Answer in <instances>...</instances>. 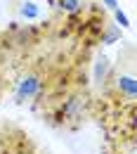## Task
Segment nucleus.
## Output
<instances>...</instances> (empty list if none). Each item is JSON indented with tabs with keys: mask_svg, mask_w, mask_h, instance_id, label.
I'll list each match as a JSON object with an SVG mask.
<instances>
[{
	"mask_svg": "<svg viewBox=\"0 0 137 154\" xmlns=\"http://www.w3.org/2000/svg\"><path fill=\"white\" fill-rule=\"evenodd\" d=\"M88 107H90V100L83 93L66 95V100L57 107V119H61L59 123L66 126V128H78L88 116Z\"/></svg>",
	"mask_w": 137,
	"mask_h": 154,
	"instance_id": "nucleus-1",
	"label": "nucleus"
},
{
	"mask_svg": "<svg viewBox=\"0 0 137 154\" xmlns=\"http://www.w3.org/2000/svg\"><path fill=\"white\" fill-rule=\"evenodd\" d=\"M43 85H45V76L38 74V71H31V74H26V76L19 78V83H17V88H14V100H17L19 104H24V102L38 97L40 90H43Z\"/></svg>",
	"mask_w": 137,
	"mask_h": 154,
	"instance_id": "nucleus-2",
	"label": "nucleus"
},
{
	"mask_svg": "<svg viewBox=\"0 0 137 154\" xmlns=\"http://www.w3.org/2000/svg\"><path fill=\"white\" fill-rule=\"evenodd\" d=\"M114 85H116L118 95L125 97L128 102H133V100H135L137 85H135V76H133V74H118L116 81H114Z\"/></svg>",
	"mask_w": 137,
	"mask_h": 154,
	"instance_id": "nucleus-3",
	"label": "nucleus"
},
{
	"mask_svg": "<svg viewBox=\"0 0 137 154\" xmlns=\"http://www.w3.org/2000/svg\"><path fill=\"white\" fill-rule=\"evenodd\" d=\"M50 5L59 7V10L66 12V14H76V12L83 10V0H50Z\"/></svg>",
	"mask_w": 137,
	"mask_h": 154,
	"instance_id": "nucleus-4",
	"label": "nucleus"
},
{
	"mask_svg": "<svg viewBox=\"0 0 137 154\" xmlns=\"http://www.w3.org/2000/svg\"><path fill=\"white\" fill-rule=\"evenodd\" d=\"M19 14L24 19H38L40 17V7L36 2H31V0H26V2H21L19 5Z\"/></svg>",
	"mask_w": 137,
	"mask_h": 154,
	"instance_id": "nucleus-5",
	"label": "nucleus"
},
{
	"mask_svg": "<svg viewBox=\"0 0 137 154\" xmlns=\"http://www.w3.org/2000/svg\"><path fill=\"white\" fill-rule=\"evenodd\" d=\"M106 76H109V59L102 57L97 59V66H95V81H104Z\"/></svg>",
	"mask_w": 137,
	"mask_h": 154,
	"instance_id": "nucleus-6",
	"label": "nucleus"
},
{
	"mask_svg": "<svg viewBox=\"0 0 137 154\" xmlns=\"http://www.w3.org/2000/svg\"><path fill=\"white\" fill-rule=\"evenodd\" d=\"M118 36H121V33H118V29L109 26V29H106V33H102V43H114Z\"/></svg>",
	"mask_w": 137,
	"mask_h": 154,
	"instance_id": "nucleus-7",
	"label": "nucleus"
},
{
	"mask_svg": "<svg viewBox=\"0 0 137 154\" xmlns=\"http://www.w3.org/2000/svg\"><path fill=\"white\" fill-rule=\"evenodd\" d=\"M114 17H116V21L123 26V29H128L130 26V19L125 17V12H121V10H114Z\"/></svg>",
	"mask_w": 137,
	"mask_h": 154,
	"instance_id": "nucleus-8",
	"label": "nucleus"
},
{
	"mask_svg": "<svg viewBox=\"0 0 137 154\" xmlns=\"http://www.w3.org/2000/svg\"><path fill=\"white\" fill-rule=\"evenodd\" d=\"M102 2H104V5H106V10H111V12L118 10V0H102Z\"/></svg>",
	"mask_w": 137,
	"mask_h": 154,
	"instance_id": "nucleus-9",
	"label": "nucleus"
},
{
	"mask_svg": "<svg viewBox=\"0 0 137 154\" xmlns=\"http://www.w3.org/2000/svg\"><path fill=\"white\" fill-rule=\"evenodd\" d=\"M0 85H2V83H0Z\"/></svg>",
	"mask_w": 137,
	"mask_h": 154,
	"instance_id": "nucleus-10",
	"label": "nucleus"
}]
</instances>
